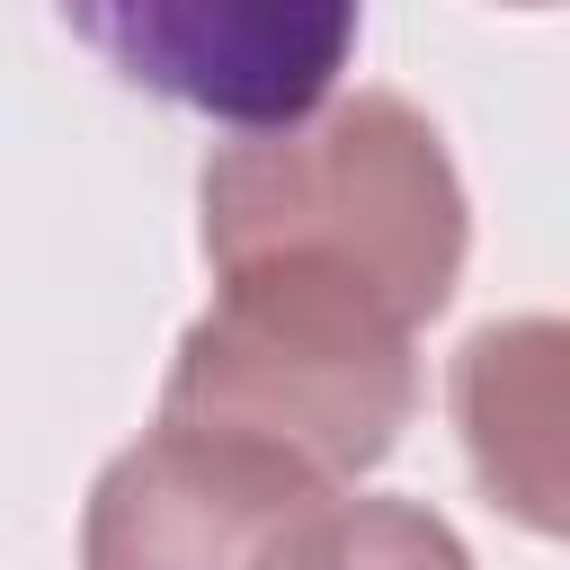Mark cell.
Returning a JSON list of instances; mask_svg holds the SVG:
<instances>
[{"label":"cell","instance_id":"6da1fadb","mask_svg":"<svg viewBox=\"0 0 570 570\" xmlns=\"http://www.w3.org/2000/svg\"><path fill=\"white\" fill-rule=\"evenodd\" d=\"M410 312L365 276L312 258H258L214 276V312L178 338L160 419L205 436H249L321 481H356L392 454L419 410Z\"/></svg>","mask_w":570,"mask_h":570},{"label":"cell","instance_id":"7a4b0ae2","mask_svg":"<svg viewBox=\"0 0 570 570\" xmlns=\"http://www.w3.org/2000/svg\"><path fill=\"white\" fill-rule=\"evenodd\" d=\"M205 258L258 267V258H312L338 276H365L410 321L445 312L463 276V187L436 142V125L392 98L356 89L330 98L303 125L249 134L205 160Z\"/></svg>","mask_w":570,"mask_h":570},{"label":"cell","instance_id":"3957f363","mask_svg":"<svg viewBox=\"0 0 570 570\" xmlns=\"http://www.w3.org/2000/svg\"><path fill=\"white\" fill-rule=\"evenodd\" d=\"M62 18L134 89L240 134L321 116L356 45V0H62Z\"/></svg>","mask_w":570,"mask_h":570},{"label":"cell","instance_id":"277c9868","mask_svg":"<svg viewBox=\"0 0 570 570\" xmlns=\"http://www.w3.org/2000/svg\"><path fill=\"white\" fill-rule=\"evenodd\" d=\"M330 490L347 481H321L276 445L160 419L134 454L98 472L80 517V570H276L285 534Z\"/></svg>","mask_w":570,"mask_h":570},{"label":"cell","instance_id":"5b68a950","mask_svg":"<svg viewBox=\"0 0 570 570\" xmlns=\"http://www.w3.org/2000/svg\"><path fill=\"white\" fill-rule=\"evenodd\" d=\"M454 428L499 517L570 534V321H490L454 356Z\"/></svg>","mask_w":570,"mask_h":570},{"label":"cell","instance_id":"8992f818","mask_svg":"<svg viewBox=\"0 0 570 570\" xmlns=\"http://www.w3.org/2000/svg\"><path fill=\"white\" fill-rule=\"evenodd\" d=\"M276 570H472V552L454 543L445 517H428L410 499H347V490H330L294 525Z\"/></svg>","mask_w":570,"mask_h":570},{"label":"cell","instance_id":"52a82bcc","mask_svg":"<svg viewBox=\"0 0 570 570\" xmlns=\"http://www.w3.org/2000/svg\"><path fill=\"white\" fill-rule=\"evenodd\" d=\"M508 9H552V0H508Z\"/></svg>","mask_w":570,"mask_h":570}]
</instances>
